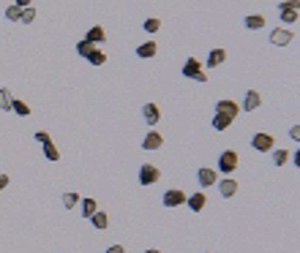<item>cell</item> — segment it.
<instances>
[{"label":"cell","instance_id":"1","mask_svg":"<svg viewBox=\"0 0 300 253\" xmlns=\"http://www.w3.org/2000/svg\"><path fill=\"white\" fill-rule=\"evenodd\" d=\"M183 76H186V79H194V82H208V74H205L199 57H189V60L183 63Z\"/></svg>","mask_w":300,"mask_h":253},{"label":"cell","instance_id":"2","mask_svg":"<svg viewBox=\"0 0 300 253\" xmlns=\"http://www.w3.org/2000/svg\"><path fill=\"white\" fill-rule=\"evenodd\" d=\"M281 11V22L284 25H292V22H298V11H300V0H286V3H281L279 6Z\"/></svg>","mask_w":300,"mask_h":253},{"label":"cell","instance_id":"3","mask_svg":"<svg viewBox=\"0 0 300 253\" xmlns=\"http://www.w3.org/2000/svg\"><path fill=\"white\" fill-rule=\"evenodd\" d=\"M235 169H237V152L235 150H224L221 155H218V171L232 174Z\"/></svg>","mask_w":300,"mask_h":253},{"label":"cell","instance_id":"4","mask_svg":"<svg viewBox=\"0 0 300 253\" xmlns=\"http://www.w3.org/2000/svg\"><path fill=\"white\" fill-rule=\"evenodd\" d=\"M273 144H276V139H273L270 134H254L251 136V147L257 152H270Z\"/></svg>","mask_w":300,"mask_h":253},{"label":"cell","instance_id":"5","mask_svg":"<svg viewBox=\"0 0 300 253\" xmlns=\"http://www.w3.org/2000/svg\"><path fill=\"white\" fill-rule=\"evenodd\" d=\"M159 166L156 164H142L140 166V183L142 185H153V183H159Z\"/></svg>","mask_w":300,"mask_h":253},{"label":"cell","instance_id":"6","mask_svg":"<svg viewBox=\"0 0 300 253\" xmlns=\"http://www.w3.org/2000/svg\"><path fill=\"white\" fill-rule=\"evenodd\" d=\"M183 202H186V193H183L180 188H169V191L164 193V207H169V210H172V207H180Z\"/></svg>","mask_w":300,"mask_h":253},{"label":"cell","instance_id":"7","mask_svg":"<svg viewBox=\"0 0 300 253\" xmlns=\"http://www.w3.org/2000/svg\"><path fill=\"white\" fill-rule=\"evenodd\" d=\"M196 180H199V185H202V188H210V185H216V183H218V174H216V169H210V166H202V169L196 171Z\"/></svg>","mask_w":300,"mask_h":253},{"label":"cell","instance_id":"8","mask_svg":"<svg viewBox=\"0 0 300 253\" xmlns=\"http://www.w3.org/2000/svg\"><path fill=\"white\" fill-rule=\"evenodd\" d=\"M216 112H218V115H224V117H229V120H235L237 112H240V106H237L235 101H229V98H224V101L216 103Z\"/></svg>","mask_w":300,"mask_h":253},{"label":"cell","instance_id":"9","mask_svg":"<svg viewBox=\"0 0 300 253\" xmlns=\"http://www.w3.org/2000/svg\"><path fill=\"white\" fill-rule=\"evenodd\" d=\"M270 44L273 47H286V44H292V33L286 28H276L270 33Z\"/></svg>","mask_w":300,"mask_h":253},{"label":"cell","instance_id":"10","mask_svg":"<svg viewBox=\"0 0 300 253\" xmlns=\"http://www.w3.org/2000/svg\"><path fill=\"white\" fill-rule=\"evenodd\" d=\"M142 117H145L147 125L161 123V112H159V106H156V103H145V106H142Z\"/></svg>","mask_w":300,"mask_h":253},{"label":"cell","instance_id":"11","mask_svg":"<svg viewBox=\"0 0 300 253\" xmlns=\"http://www.w3.org/2000/svg\"><path fill=\"white\" fill-rule=\"evenodd\" d=\"M186 204H189V210L202 212V210H205V204H208V196H205L202 191H199V193H191V196H186Z\"/></svg>","mask_w":300,"mask_h":253},{"label":"cell","instance_id":"12","mask_svg":"<svg viewBox=\"0 0 300 253\" xmlns=\"http://www.w3.org/2000/svg\"><path fill=\"white\" fill-rule=\"evenodd\" d=\"M224 60H227V49H213L208 55V60H205V66L208 68H218V66H224Z\"/></svg>","mask_w":300,"mask_h":253},{"label":"cell","instance_id":"13","mask_svg":"<svg viewBox=\"0 0 300 253\" xmlns=\"http://www.w3.org/2000/svg\"><path fill=\"white\" fill-rule=\"evenodd\" d=\"M161 144H164V136H161L159 131H150V134L142 139V147H145V150H159Z\"/></svg>","mask_w":300,"mask_h":253},{"label":"cell","instance_id":"14","mask_svg":"<svg viewBox=\"0 0 300 253\" xmlns=\"http://www.w3.org/2000/svg\"><path fill=\"white\" fill-rule=\"evenodd\" d=\"M259 103H262V96H259L257 90H248V93H246V98H243V109L246 112H254Z\"/></svg>","mask_w":300,"mask_h":253},{"label":"cell","instance_id":"15","mask_svg":"<svg viewBox=\"0 0 300 253\" xmlns=\"http://www.w3.org/2000/svg\"><path fill=\"white\" fill-rule=\"evenodd\" d=\"M218 191H221L224 199H229V196H235V193H237V183L232 177H224L221 183H218Z\"/></svg>","mask_w":300,"mask_h":253},{"label":"cell","instance_id":"16","mask_svg":"<svg viewBox=\"0 0 300 253\" xmlns=\"http://www.w3.org/2000/svg\"><path fill=\"white\" fill-rule=\"evenodd\" d=\"M156 52H159V47H156V41H145L137 47V57H142V60H147V57H153Z\"/></svg>","mask_w":300,"mask_h":253},{"label":"cell","instance_id":"17","mask_svg":"<svg viewBox=\"0 0 300 253\" xmlns=\"http://www.w3.org/2000/svg\"><path fill=\"white\" fill-rule=\"evenodd\" d=\"M85 41H90V44H101V41H106L104 28H101V25H96V28H90V30H88V33H85Z\"/></svg>","mask_w":300,"mask_h":253},{"label":"cell","instance_id":"18","mask_svg":"<svg viewBox=\"0 0 300 253\" xmlns=\"http://www.w3.org/2000/svg\"><path fill=\"white\" fill-rule=\"evenodd\" d=\"M246 28L248 30H262L265 28V17L262 14H248L246 17Z\"/></svg>","mask_w":300,"mask_h":253},{"label":"cell","instance_id":"19","mask_svg":"<svg viewBox=\"0 0 300 253\" xmlns=\"http://www.w3.org/2000/svg\"><path fill=\"white\" fill-rule=\"evenodd\" d=\"M90 220H93V226H96V229H101V232H104L106 226H109V215H106V212H101V210L93 212Z\"/></svg>","mask_w":300,"mask_h":253},{"label":"cell","instance_id":"20","mask_svg":"<svg viewBox=\"0 0 300 253\" xmlns=\"http://www.w3.org/2000/svg\"><path fill=\"white\" fill-rule=\"evenodd\" d=\"M79 202H82V199H79L77 191H66V193H63V207H66V210H74Z\"/></svg>","mask_w":300,"mask_h":253},{"label":"cell","instance_id":"21","mask_svg":"<svg viewBox=\"0 0 300 253\" xmlns=\"http://www.w3.org/2000/svg\"><path fill=\"white\" fill-rule=\"evenodd\" d=\"M85 60L93 63V66H104V63H106V55H104V52H98V49L93 47L90 52H88V57H85Z\"/></svg>","mask_w":300,"mask_h":253},{"label":"cell","instance_id":"22","mask_svg":"<svg viewBox=\"0 0 300 253\" xmlns=\"http://www.w3.org/2000/svg\"><path fill=\"white\" fill-rule=\"evenodd\" d=\"M11 109H14L17 115H22V117L30 115V106H28L25 101H19V98H11Z\"/></svg>","mask_w":300,"mask_h":253},{"label":"cell","instance_id":"23","mask_svg":"<svg viewBox=\"0 0 300 253\" xmlns=\"http://www.w3.org/2000/svg\"><path fill=\"white\" fill-rule=\"evenodd\" d=\"M229 125H232L229 117H224V115H218V112H216V117H213V128H216V131H227Z\"/></svg>","mask_w":300,"mask_h":253},{"label":"cell","instance_id":"24","mask_svg":"<svg viewBox=\"0 0 300 253\" xmlns=\"http://www.w3.org/2000/svg\"><path fill=\"white\" fill-rule=\"evenodd\" d=\"M79 204H82V215L85 218H90L93 212L98 210V204H96V199H85V202H79Z\"/></svg>","mask_w":300,"mask_h":253},{"label":"cell","instance_id":"25","mask_svg":"<svg viewBox=\"0 0 300 253\" xmlns=\"http://www.w3.org/2000/svg\"><path fill=\"white\" fill-rule=\"evenodd\" d=\"M44 155H47V161H57V158H60V152H57L55 142H47V144H44Z\"/></svg>","mask_w":300,"mask_h":253},{"label":"cell","instance_id":"26","mask_svg":"<svg viewBox=\"0 0 300 253\" xmlns=\"http://www.w3.org/2000/svg\"><path fill=\"white\" fill-rule=\"evenodd\" d=\"M11 98H14V96H11L6 87H0V109H6V112L11 109Z\"/></svg>","mask_w":300,"mask_h":253},{"label":"cell","instance_id":"27","mask_svg":"<svg viewBox=\"0 0 300 253\" xmlns=\"http://www.w3.org/2000/svg\"><path fill=\"white\" fill-rule=\"evenodd\" d=\"M286 161H289V152L286 150H273V164L276 166H284Z\"/></svg>","mask_w":300,"mask_h":253},{"label":"cell","instance_id":"28","mask_svg":"<svg viewBox=\"0 0 300 253\" xmlns=\"http://www.w3.org/2000/svg\"><path fill=\"white\" fill-rule=\"evenodd\" d=\"M19 17H22V8L19 6H8L6 8V19L8 22H19Z\"/></svg>","mask_w":300,"mask_h":253},{"label":"cell","instance_id":"29","mask_svg":"<svg viewBox=\"0 0 300 253\" xmlns=\"http://www.w3.org/2000/svg\"><path fill=\"white\" fill-rule=\"evenodd\" d=\"M35 19V8L33 6H28V8H22V17H19V22H25V25H30V22Z\"/></svg>","mask_w":300,"mask_h":253},{"label":"cell","instance_id":"30","mask_svg":"<svg viewBox=\"0 0 300 253\" xmlns=\"http://www.w3.org/2000/svg\"><path fill=\"white\" fill-rule=\"evenodd\" d=\"M161 30V22L156 19V17H150V19H145V33H159Z\"/></svg>","mask_w":300,"mask_h":253},{"label":"cell","instance_id":"31","mask_svg":"<svg viewBox=\"0 0 300 253\" xmlns=\"http://www.w3.org/2000/svg\"><path fill=\"white\" fill-rule=\"evenodd\" d=\"M90 49H93V44H90V41H85V38L77 44V52H79L82 57H88V52H90Z\"/></svg>","mask_w":300,"mask_h":253},{"label":"cell","instance_id":"32","mask_svg":"<svg viewBox=\"0 0 300 253\" xmlns=\"http://www.w3.org/2000/svg\"><path fill=\"white\" fill-rule=\"evenodd\" d=\"M35 142H41V144H47V142H52V136H49L47 131H38V134H35Z\"/></svg>","mask_w":300,"mask_h":253},{"label":"cell","instance_id":"33","mask_svg":"<svg viewBox=\"0 0 300 253\" xmlns=\"http://www.w3.org/2000/svg\"><path fill=\"white\" fill-rule=\"evenodd\" d=\"M289 134H292L295 142H300V125H292V131H289Z\"/></svg>","mask_w":300,"mask_h":253},{"label":"cell","instance_id":"34","mask_svg":"<svg viewBox=\"0 0 300 253\" xmlns=\"http://www.w3.org/2000/svg\"><path fill=\"white\" fill-rule=\"evenodd\" d=\"M8 188V174H0V191H6Z\"/></svg>","mask_w":300,"mask_h":253},{"label":"cell","instance_id":"35","mask_svg":"<svg viewBox=\"0 0 300 253\" xmlns=\"http://www.w3.org/2000/svg\"><path fill=\"white\" fill-rule=\"evenodd\" d=\"M14 6H19V8H28V6H33V0H17Z\"/></svg>","mask_w":300,"mask_h":253},{"label":"cell","instance_id":"36","mask_svg":"<svg viewBox=\"0 0 300 253\" xmlns=\"http://www.w3.org/2000/svg\"><path fill=\"white\" fill-rule=\"evenodd\" d=\"M106 253H126V251H123V245H112V248H106Z\"/></svg>","mask_w":300,"mask_h":253},{"label":"cell","instance_id":"37","mask_svg":"<svg viewBox=\"0 0 300 253\" xmlns=\"http://www.w3.org/2000/svg\"><path fill=\"white\" fill-rule=\"evenodd\" d=\"M145 253H161V251H156V248H147V251Z\"/></svg>","mask_w":300,"mask_h":253}]
</instances>
